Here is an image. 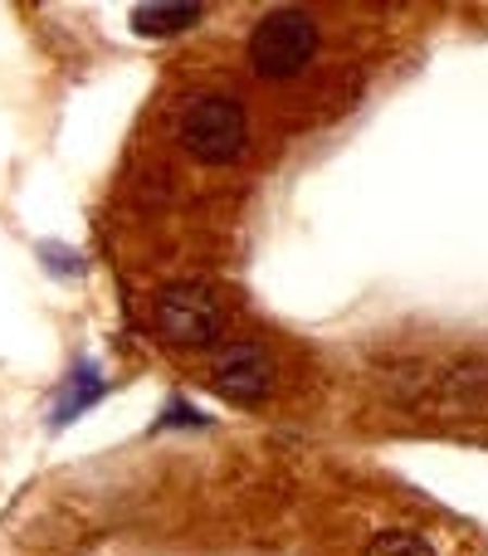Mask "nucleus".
I'll use <instances>...</instances> for the list:
<instances>
[{"instance_id": "6e6552de", "label": "nucleus", "mask_w": 488, "mask_h": 556, "mask_svg": "<svg viewBox=\"0 0 488 556\" xmlns=\"http://www.w3.org/2000/svg\"><path fill=\"white\" fill-rule=\"evenodd\" d=\"M39 254H45V264H49V269H54V274H84V264H78V254H74V250H64V244H45V250H39Z\"/></svg>"}, {"instance_id": "0eeeda50", "label": "nucleus", "mask_w": 488, "mask_h": 556, "mask_svg": "<svg viewBox=\"0 0 488 556\" xmlns=\"http://www.w3.org/2000/svg\"><path fill=\"white\" fill-rule=\"evenodd\" d=\"M366 556H435V547L411 528H386L366 542Z\"/></svg>"}, {"instance_id": "20e7f679", "label": "nucleus", "mask_w": 488, "mask_h": 556, "mask_svg": "<svg viewBox=\"0 0 488 556\" xmlns=\"http://www.w3.org/2000/svg\"><path fill=\"white\" fill-rule=\"evenodd\" d=\"M274 356L259 342H225L211 362V386L235 405H259L268 391H274Z\"/></svg>"}, {"instance_id": "f257e3e1", "label": "nucleus", "mask_w": 488, "mask_h": 556, "mask_svg": "<svg viewBox=\"0 0 488 556\" xmlns=\"http://www.w3.org/2000/svg\"><path fill=\"white\" fill-rule=\"evenodd\" d=\"M176 142L205 166H235L249 147V117L240 98L230 93H201L176 117Z\"/></svg>"}, {"instance_id": "1a4fd4ad", "label": "nucleus", "mask_w": 488, "mask_h": 556, "mask_svg": "<svg viewBox=\"0 0 488 556\" xmlns=\"http://www.w3.org/2000/svg\"><path fill=\"white\" fill-rule=\"evenodd\" d=\"M166 425H205V415H196L186 401H172V405L162 410V430H166Z\"/></svg>"}, {"instance_id": "7ed1b4c3", "label": "nucleus", "mask_w": 488, "mask_h": 556, "mask_svg": "<svg viewBox=\"0 0 488 556\" xmlns=\"http://www.w3.org/2000/svg\"><path fill=\"white\" fill-rule=\"evenodd\" d=\"M152 332L172 346H215L225 332V307L205 283H166L152 303Z\"/></svg>"}, {"instance_id": "f03ea898", "label": "nucleus", "mask_w": 488, "mask_h": 556, "mask_svg": "<svg viewBox=\"0 0 488 556\" xmlns=\"http://www.w3.org/2000/svg\"><path fill=\"white\" fill-rule=\"evenodd\" d=\"M317 39L323 35H317V20L308 10H268L249 35V68L268 84L298 78L317 59Z\"/></svg>"}, {"instance_id": "39448f33", "label": "nucleus", "mask_w": 488, "mask_h": 556, "mask_svg": "<svg viewBox=\"0 0 488 556\" xmlns=\"http://www.w3.org/2000/svg\"><path fill=\"white\" fill-rule=\"evenodd\" d=\"M103 391H108V381H103V371H98V362H74L54 391L49 430H64V425H74L78 415H88V405L103 401Z\"/></svg>"}, {"instance_id": "423d86ee", "label": "nucleus", "mask_w": 488, "mask_h": 556, "mask_svg": "<svg viewBox=\"0 0 488 556\" xmlns=\"http://www.w3.org/2000/svg\"><path fill=\"white\" fill-rule=\"evenodd\" d=\"M205 10L201 5H137L133 10V29L142 39H162V35H182V29L201 25Z\"/></svg>"}]
</instances>
